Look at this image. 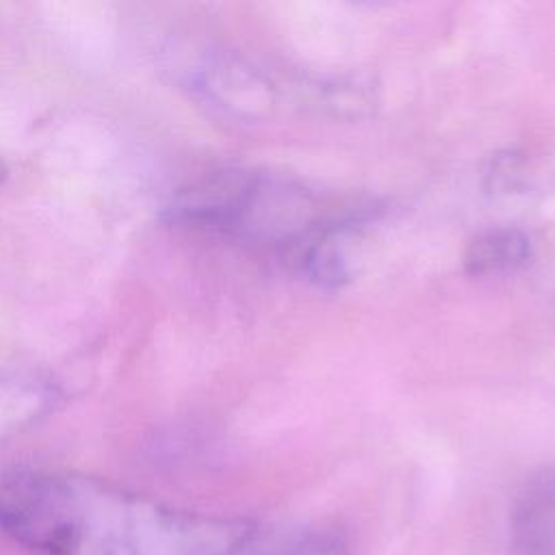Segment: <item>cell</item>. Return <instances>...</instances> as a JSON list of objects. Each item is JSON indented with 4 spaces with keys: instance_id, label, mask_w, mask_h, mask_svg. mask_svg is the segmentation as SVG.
I'll return each mask as SVG.
<instances>
[{
    "instance_id": "4",
    "label": "cell",
    "mask_w": 555,
    "mask_h": 555,
    "mask_svg": "<svg viewBox=\"0 0 555 555\" xmlns=\"http://www.w3.org/2000/svg\"><path fill=\"white\" fill-rule=\"evenodd\" d=\"M50 405V390L33 379L0 371V434L28 425Z\"/></svg>"
},
{
    "instance_id": "7",
    "label": "cell",
    "mask_w": 555,
    "mask_h": 555,
    "mask_svg": "<svg viewBox=\"0 0 555 555\" xmlns=\"http://www.w3.org/2000/svg\"><path fill=\"white\" fill-rule=\"evenodd\" d=\"M2 176H4V165H2V160H0V180H2Z\"/></svg>"
},
{
    "instance_id": "2",
    "label": "cell",
    "mask_w": 555,
    "mask_h": 555,
    "mask_svg": "<svg viewBox=\"0 0 555 555\" xmlns=\"http://www.w3.org/2000/svg\"><path fill=\"white\" fill-rule=\"evenodd\" d=\"M509 555H555V468L531 473L509 512Z\"/></svg>"
},
{
    "instance_id": "3",
    "label": "cell",
    "mask_w": 555,
    "mask_h": 555,
    "mask_svg": "<svg viewBox=\"0 0 555 555\" xmlns=\"http://www.w3.org/2000/svg\"><path fill=\"white\" fill-rule=\"evenodd\" d=\"M531 238L518 228H490L479 232L464 251V271L496 275L522 267L531 258Z\"/></svg>"
},
{
    "instance_id": "1",
    "label": "cell",
    "mask_w": 555,
    "mask_h": 555,
    "mask_svg": "<svg viewBox=\"0 0 555 555\" xmlns=\"http://www.w3.org/2000/svg\"><path fill=\"white\" fill-rule=\"evenodd\" d=\"M0 527L43 555H236L249 518L186 512L95 477L28 470L0 486Z\"/></svg>"
},
{
    "instance_id": "6",
    "label": "cell",
    "mask_w": 555,
    "mask_h": 555,
    "mask_svg": "<svg viewBox=\"0 0 555 555\" xmlns=\"http://www.w3.org/2000/svg\"><path fill=\"white\" fill-rule=\"evenodd\" d=\"M284 555H347V544L336 531H310L297 538Z\"/></svg>"
},
{
    "instance_id": "5",
    "label": "cell",
    "mask_w": 555,
    "mask_h": 555,
    "mask_svg": "<svg viewBox=\"0 0 555 555\" xmlns=\"http://www.w3.org/2000/svg\"><path fill=\"white\" fill-rule=\"evenodd\" d=\"M546 171L527 154L505 152L492 158L486 171V189L494 195H527L542 191Z\"/></svg>"
}]
</instances>
